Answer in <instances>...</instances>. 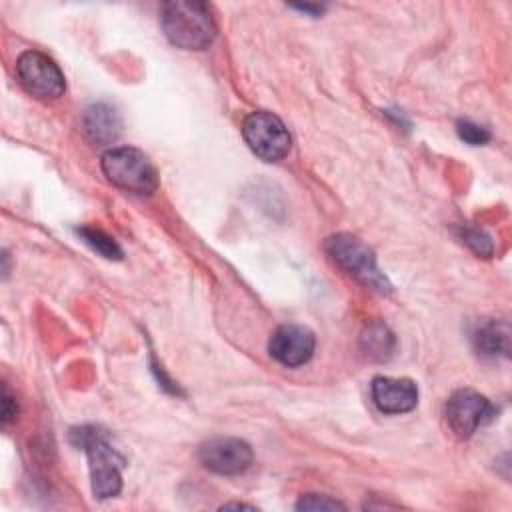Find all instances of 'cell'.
<instances>
[{
  "mask_svg": "<svg viewBox=\"0 0 512 512\" xmlns=\"http://www.w3.org/2000/svg\"><path fill=\"white\" fill-rule=\"evenodd\" d=\"M326 252L348 276L376 292H388L390 284L380 272L374 252L352 234H334L326 240Z\"/></svg>",
  "mask_w": 512,
  "mask_h": 512,
  "instance_id": "cell-4",
  "label": "cell"
},
{
  "mask_svg": "<svg viewBox=\"0 0 512 512\" xmlns=\"http://www.w3.org/2000/svg\"><path fill=\"white\" fill-rule=\"evenodd\" d=\"M78 234H80V238H82L92 250H96V252L102 254L104 258H110V260H120V258H122L120 246L114 242V238H110V236L104 234L102 230L90 228V226H82V228H78Z\"/></svg>",
  "mask_w": 512,
  "mask_h": 512,
  "instance_id": "cell-14",
  "label": "cell"
},
{
  "mask_svg": "<svg viewBox=\"0 0 512 512\" xmlns=\"http://www.w3.org/2000/svg\"><path fill=\"white\" fill-rule=\"evenodd\" d=\"M376 408L384 414L410 412L418 404V388L408 378L376 376L370 386Z\"/></svg>",
  "mask_w": 512,
  "mask_h": 512,
  "instance_id": "cell-10",
  "label": "cell"
},
{
  "mask_svg": "<svg viewBox=\"0 0 512 512\" xmlns=\"http://www.w3.org/2000/svg\"><path fill=\"white\" fill-rule=\"evenodd\" d=\"M360 346H362V352L370 360L384 362L392 356L396 340H394V334L388 330V326L376 322L364 330V334L360 338Z\"/></svg>",
  "mask_w": 512,
  "mask_h": 512,
  "instance_id": "cell-13",
  "label": "cell"
},
{
  "mask_svg": "<svg viewBox=\"0 0 512 512\" xmlns=\"http://www.w3.org/2000/svg\"><path fill=\"white\" fill-rule=\"evenodd\" d=\"M460 236H462V242L478 256H492L494 252V246H492V240L490 236L482 230V228H474V226H464L460 230Z\"/></svg>",
  "mask_w": 512,
  "mask_h": 512,
  "instance_id": "cell-15",
  "label": "cell"
},
{
  "mask_svg": "<svg viewBox=\"0 0 512 512\" xmlns=\"http://www.w3.org/2000/svg\"><path fill=\"white\" fill-rule=\"evenodd\" d=\"M508 340H510V332H508V326L502 322H486L478 326V330L472 336L476 352L486 358L508 356V350H510Z\"/></svg>",
  "mask_w": 512,
  "mask_h": 512,
  "instance_id": "cell-12",
  "label": "cell"
},
{
  "mask_svg": "<svg viewBox=\"0 0 512 512\" xmlns=\"http://www.w3.org/2000/svg\"><path fill=\"white\" fill-rule=\"evenodd\" d=\"M298 510H344V504L322 494H306L296 504Z\"/></svg>",
  "mask_w": 512,
  "mask_h": 512,
  "instance_id": "cell-17",
  "label": "cell"
},
{
  "mask_svg": "<svg viewBox=\"0 0 512 512\" xmlns=\"http://www.w3.org/2000/svg\"><path fill=\"white\" fill-rule=\"evenodd\" d=\"M490 414V402L470 388L456 390L446 402V422L458 438H470Z\"/></svg>",
  "mask_w": 512,
  "mask_h": 512,
  "instance_id": "cell-8",
  "label": "cell"
},
{
  "mask_svg": "<svg viewBox=\"0 0 512 512\" xmlns=\"http://www.w3.org/2000/svg\"><path fill=\"white\" fill-rule=\"evenodd\" d=\"M16 76L22 88L38 100H56L64 94V76L46 54L26 50L16 60Z\"/></svg>",
  "mask_w": 512,
  "mask_h": 512,
  "instance_id": "cell-6",
  "label": "cell"
},
{
  "mask_svg": "<svg viewBox=\"0 0 512 512\" xmlns=\"http://www.w3.org/2000/svg\"><path fill=\"white\" fill-rule=\"evenodd\" d=\"M198 458L210 472L234 476L252 464V448L240 438L218 436L206 440L198 448Z\"/></svg>",
  "mask_w": 512,
  "mask_h": 512,
  "instance_id": "cell-7",
  "label": "cell"
},
{
  "mask_svg": "<svg viewBox=\"0 0 512 512\" xmlns=\"http://www.w3.org/2000/svg\"><path fill=\"white\" fill-rule=\"evenodd\" d=\"M104 176L118 188L134 194H152L158 188V174L144 152L132 146L110 148L100 160Z\"/></svg>",
  "mask_w": 512,
  "mask_h": 512,
  "instance_id": "cell-3",
  "label": "cell"
},
{
  "mask_svg": "<svg viewBox=\"0 0 512 512\" xmlns=\"http://www.w3.org/2000/svg\"><path fill=\"white\" fill-rule=\"evenodd\" d=\"M456 132L460 136V140H464L470 146H482L486 142H490V130L472 122V120H460L456 124Z\"/></svg>",
  "mask_w": 512,
  "mask_h": 512,
  "instance_id": "cell-16",
  "label": "cell"
},
{
  "mask_svg": "<svg viewBox=\"0 0 512 512\" xmlns=\"http://www.w3.org/2000/svg\"><path fill=\"white\" fill-rule=\"evenodd\" d=\"M166 38L184 50H204L216 36V24L204 2H166L160 10Z\"/></svg>",
  "mask_w": 512,
  "mask_h": 512,
  "instance_id": "cell-1",
  "label": "cell"
},
{
  "mask_svg": "<svg viewBox=\"0 0 512 512\" xmlns=\"http://www.w3.org/2000/svg\"><path fill=\"white\" fill-rule=\"evenodd\" d=\"M228 508H252V510H254V506H248V504H238V502H232V504H224V506H222V510H228Z\"/></svg>",
  "mask_w": 512,
  "mask_h": 512,
  "instance_id": "cell-19",
  "label": "cell"
},
{
  "mask_svg": "<svg viewBox=\"0 0 512 512\" xmlns=\"http://www.w3.org/2000/svg\"><path fill=\"white\" fill-rule=\"evenodd\" d=\"M16 412H18L16 400H14V396L8 392V388L4 386V388H2V412H0V414H2V424L8 426V424L14 420Z\"/></svg>",
  "mask_w": 512,
  "mask_h": 512,
  "instance_id": "cell-18",
  "label": "cell"
},
{
  "mask_svg": "<svg viewBox=\"0 0 512 512\" xmlns=\"http://www.w3.org/2000/svg\"><path fill=\"white\" fill-rule=\"evenodd\" d=\"M82 122H84L86 136L98 146L116 142V138L122 132L120 114L112 106L102 104V102L92 104L90 108H86Z\"/></svg>",
  "mask_w": 512,
  "mask_h": 512,
  "instance_id": "cell-11",
  "label": "cell"
},
{
  "mask_svg": "<svg viewBox=\"0 0 512 512\" xmlns=\"http://www.w3.org/2000/svg\"><path fill=\"white\" fill-rule=\"evenodd\" d=\"M242 136L250 150L266 162L282 160L290 152L292 144L284 122L272 112L264 110L252 112L244 118Z\"/></svg>",
  "mask_w": 512,
  "mask_h": 512,
  "instance_id": "cell-5",
  "label": "cell"
},
{
  "mask_svg": "<svg viewBox=\"0 0 512 512\" xmlns=\"http://www.w3.org/2000/svg\"><path fill=\"white\" fill-rule=\"evenodd\" d=\"M314 346L316 338L308 328L298 324H284L272 334L268 350L272 358L280 364L288 368H298L312 358Z\"/></svg>",
  "mask_w": 512,
  "mask_h": 512,
  "instance_id": "cell-9",
  "label": "cell"
},
{
  "mask_svg": "<svg viewBox=\"0 0 512 512\" xmlns=\"http://www.w3.org/2000/svg\"><path fill=\"white\" fill-rule=\"evenodd\" d=\"M70 440L88 456L94 496L100 500L116 496L122 488L124 458L108 444L104 432L96 426H80L70 432Z\"/></svg>",
  "mask_w": 512,
  "mask_h": 512,
  "instance_id": "cell-2",
  "label": "cell"
}]
</instances>
